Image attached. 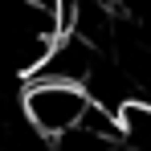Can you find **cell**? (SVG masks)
<instances>
[{"mask_svg":"<svg viewBox=\"0 0 151 151\" xmlns=\"http://www.w3.org/2000/svg\"><path fill=\"white\" fill-rule=\"evenodd\" d=\"M21 106H25V114L41 127V131H49L53 139H57V135H65V131L82 127L90 114H94V106H98V102H94V94H90L82 82L29 78Z\"/></svg>","mask_w":151,"mask_h":151,"instance_id":"cell-1","label":"cell"},{"mask_svg":"<svg viewBox=\"0 0 151 151\" xmlns=\"http://www.w3.org/2000/svg\"><path fill=\"white\" fill-rule=\"evenodd\" d=\"M119 127H123L127 151H151V102L147 98H127L119 106Z\"/></svg>","mask_w":151,"mask_h":151,"instance_id":"cell-2","label":"cell"},{"mask_svg":"<svg viewBox=\"0 0 151 151\" xmlns=\"http://www.w3.org/2000/svg\"><path fill=\"white\" fill-rule=\"evenodd\" d=\"M4 151H53V135L41 131V127L25 114V106H21L17 119H12V127H8V143H4Z\"/></svg>","mask_w":151,"mask_h":151,"instance_id":"cell-3","label":"cell"},{"mask_svg":"<svg viewBox=\"0 0 151 151\" xmlns=\"http://www.w3.org/2000/svg\"><path fill=\"white\" fill-rule=\"evenodd\" d=\"M33 4H41V8H57V12L70 17V0H33Z\"/></svg>","mask_w":151,"mask_h":151,"instance_id":"cell-4","label":"cell"}]
</instances>
